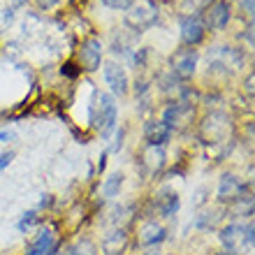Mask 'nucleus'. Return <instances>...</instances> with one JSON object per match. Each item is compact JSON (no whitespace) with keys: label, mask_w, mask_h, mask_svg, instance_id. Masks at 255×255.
I'll return each mask as SVG.
<instances>
[{"label":"nucleus","mask_w":255,"mask_h":255,"mask_svg":"<svg viewBox=\"0 0 255 255\" xmlns=\"http://www.w3.org/2000/svg\"><path fill=\"white\" fill-rule=\"evenodd\" d=\"M253 232H255L253 223H249V225L232 223V225H225L221 230V242L228 253H232V255L244 253L246 249L253 246Z\"/></svg>","instance_id":"nucleus-1"},{"label":"nucleus","mask_w":255,"mask_h":255,"mask_svg":"<svg viewBox=\"0 0 255 255\" xmlns=\"http://www.w3.org/2000/svg\"><path fill=\"white\" fill-rule=\"evenodd\" d=\"M91 121L100 130L102 134H107L114 130L116 123V102L109 93H98L95 95V105L91 109Z\"/></svg>","instance_id":"nucleus-2"},{"label":"nucleus","mask_w":255,"mask_h":255,"mask_svg":"<svg viewBox=\"0 0 255 255\" xmlns=\"http://www.w3.org/2000/svg\"><path fill=\"white\" fill-rule=\"evenodd\" d=\"M155 21H158V7L151 0L132 2L126 12V26H130L134 33H141V30L151 28Z\"/></svg>","instance_id":"nucleus-3"},{"label":"nucleus","mask_w":255,"mask_h":255,"mask_svg":"<svg viewBox=\"0 0 255 255\" xmlns=\"http://www.w3.org/2000/svg\"><path fill=\"white\" fill-rule=\"evenodd\" d=\"M169 65H172V72H174L176 79H190L195 74V67H197V51L195 49H181L179 54L172 56Z\"/></svg>","instance_id":"nucleus-4"},{"label":"nucleus","mask_w":255,"mask_h":255,"mask_svg":"<svg viewBox=\"0 0 255 255\" xmlns=\"http://www.w3.org/2000/svg\"><path fill=\"white\" fill-rule=\"evenodd\" d=\"M230 2L228 0H216L207 7V14H204V28H214V30H221V28L228 26L230 21Z\"/></svg>","instance_id":"nucleus-5"},{"label":"nucleus","mask_w":255,"mask_h":255,"mask_svg":"<svg viewBox=\"0 0 255 255\" xmlns=\"http://www.w3.org/2000/svg\"><path fill=\"white\" fill-rule=\"evenodd\" d=\"M79 58H81V65L84 70L88 72H95L102 63V42L98 37H88L79 49Z\"/></svg>","instance_id":"nucleus-6"},{"label":"nucleus","mask_w":255,"mask_h":255,"mask_svg":"<svg viewBox=\"0 0 255 255\" xmlns=\"http://www.w3.org/2000/svg\"><path fill=\"white\" fill-rule=\"evenodd\" d=\"M204 21L200 19V14H193V16H183L181 19V40L188 44V47H195L204 40Z\"/></svg>","instance_id":"nucleus-7"},{"label":"nucleus","mask_w":255,"mask_h":255,"mask_svg":"<svg viewBox=\"0 0 255 255\" xmlns=\"http://www.w3.org/2000/svg\"><path fill=\"white\" fill-rule=\"evenodd\" d=\"M139 167L144 172V176H155L165 167V148L162 146H146L141 151Z\"/></svg>","instance_id":"nucleus-8"},{"label":"nucleus","mask_w":255,"mask_h":255,"mask_svg":"<svg viewBox=\"0 0 255 255\" xmlns=\"http://www.w3.org/2000/svg\"><path fill=\"white\" fill-rule=\"evenodd\" d=\"M230 123L223 114L209 116L204 123V134H207V144H223V139H228Z\"/></svg>","instance_id":"nucleus-9"},{"label":"nucleus","mask_w":255,"mask_h":255,"mask_svg":"<svg viewBox=\"0 0 255 255\" xmlns=\"http://www.w3.org/2000/svg\"><path fill=\"white\" fill-rule=\"evenodd\" d=\"M209 63L214 67H225V70H235L237 65H242V54L232 47H216L214 51H209Z\"/></svg>","instance_id":"nucleus-10"},{"label":"nucleus","mask_w":255,"mask_h":255,"mask_svg":"<svg viewBox=\"0 0 255 255\" xmlns=\"http://www.w3.org/2000/svg\"><path fill=\"white\" fill-rule=\"evenodd\" d=\"M105 81H107V86L114 93H119V95L128 93V74L119 63H114V61L105 63Z\"/></svg>","instance_id":"nucleus-11"},{"label":"nucleus","mask_w":255,"mask_h":255,"mask_svg":"<svg viewBox=\"0 0 255 255\" xmlns=\"http://www.w3.org/2000/svg\"><path fill=\"white\" fill-rule=\"evenodd\" d=\"M128 249V232L123 228L112 230L105 239H102V253L105 255H123Z\"/></svg>","instance_id":"nucleus-12"},{"label":"nucleus","mask_w":255,"mask_h":255,"mask_svg":"<svg viewBox=\"0 0 255 255\" xmlns=\"http://www.w3.org/2000/svg\"><path fill=\"white\" fill-rule=\"evenodd\" d=\"M144 137H146L148 146H165L172 137V130L162 121H148L144 128Z\"/></svg>","instance_id":"nucleus-13"},{"label":"nucleus","mask_w":255,"mask_h":255,"mask_svg":"<svg viewBox=\"0 0 255 255\" xmlns=\"http://www.w3.org/2000/svg\"><path fill=\"white\" fill-rule=\"evenodd\" d=\"M162 239H165V228H162L160 223L146 221L139 228V237H137V242H139L141 246H155V244H160Z\"/></svg>","instance_id":"nucleus-14"},{"label":"nucleus","mask_w":255,"mask_h":255,"mask_svg":"<svg viewBox=\"0 0 255 255\" xmlns=\"http://www.w3.org/2000/svg\"><path fill=\"white\" fill-rule=\"evenodd\" d=\"M188 114H193V109H190L186 102H172V105L165 109V114H162V123L172 130V128L181 126L183 119H186Z\"/></svg>","instance_id":"nucleus-15"},{"label":"nucleus","mask_w":255,"mask_h":255,"mask_svg":"<svg viewBox=\"0 0 255 255\" xmlns=\"http://www.w3.org/2000/svg\"><path fill=\"white\" fill-rule=\"evenodd\" d=\"M244 193V186L239 183V179L232 174H225L221 179V186H218V197H221L223 202H235L239 195Z\"/></svg>","instance_id":"nucleus-16"},{"label":"nucleus","mask_w":255,"mask_h":255,"mask_svg":"<svg viewBox=\"0 0 255 255\" xmlns=\"http://www.w3.org/2000/svg\"><path fill=\"white\" fill-rule=\"evenodd\" d=\"M56 246V235L51 228H44L37 235V239H35V244L30 246V251H28V255H49L51 251H54Z\"/></svg>","instance_id":"nucleus-17"},{"label":"nucleus","mask_w":255,"mask_h":255,"mask_svg":"<svg viewBox=\"0 0 255 255\" xmlns=\"http://www.w3.org/2000/svg\"><path fill=\"white\" fill-rule=\"evenodd\" d=\"M155 209H158V214L169 218V216H174L179 211V195L176 193H169V190H162L158 197H155Z\"/></svg>","instance_id":"nucleus-18"},{"label":"nucleus","mask_w":255,"mask_h":255,"mask_svg":"<svg viewBox=\"0 0 255 255\" xmlns=\"http://www.w3.org/2000/svg\"><path fill=\"white\" fill-rule=\"evenodd\" d=\"M121 186H123V176L121 174H114V176H109L107 181H105L102 193H105V197H116V195H119V190H121Z\"/></svg>","instance_id":"nucleus-19"},{"label":"nucleus","mask_w":255,"mask_h":255,"mask_svg":"<svg viewBox=\"0 0 255 255\" xmlns=\"http://www.w3.org/2000/svg\"><path fill=\"white\" fill-rule=\"evenodd\" d=\"M183 12L186 16H193V14L202 12V9H207L209 7V0H183Z\"/></svg>","instance_id":"nucleus-20"},{"label":"nucleus","mask_w":255,"mask_h":255,"mask_svg":"<svg viewBox=\"0 0 255 255\" xmlns=\"http://www.w3.org/2000/svg\"><path fill=\"white\" fill-rule=\"evenodd\" d=\"M67 255H95V246L88 242V239H84V242L77 244V246H74Z\"/></svg>","instance_id":"nucleus-21"},{"label":"nucleus","mask_w":255,"mask_h":255,"mask_svg":"<svg viewBox=\"0 0 255 255\" xmlns=\"http://www.w3.org/2000/svg\"><path fill=\"white\" fill-rule=\"evenodd\" d=\"M100 2L102 5H107V7H112V9H128L134 0H100Z\"/></svg>","instance_id":"nucleus-22"},{"label":"nucleus","mask_w":255,"mask_h":255,"mask_svg":"<svg viewBox=\"0 0 255 255\" xmlns=\"http://www.w3.org/2000/svg\"><path fill=\"white\" fill-rule=\"evenodd\" d=\"M35 221H37V211H28V214L19 221V230H21V232H23V230H28Z\"/></svg>","instance_id":"nucleus-23"},{"label":"nucleus","mask_w":255,"mask_h":255,"mask_svg":"<svg viewBox=\"0 0 255 255\" xmlns=\"http://www.w3.org/2000/svg\"><path fill=\"white\" fill-rule=\"evenodd\" d=\"M12 158H14V153H12V151H7V153H2V155H0V172H2V169H5L7 165H9V162H12Z\"/></svg>","instance_id":"nucleus-24"},{"label":"nucleus","mask_w":255,"mask_h":255,"mask_svg":"<svg viewBox=\"0 0 255 255\" xmlns=\"http://www.w3.org/2000/svg\"><path fill=\"white\" fill-rule=\"evenodd\" d=\"M242 9L249 14V16H253V0H242Z\"/></svg>","instance_id":"nucleus-25"},{"label":"nucleus","mask_w":255,"mask_h":255,"mask_svg":"<svg viewBox=\"0 0 255 255\" xmlns=\"http://www.w3.org/2000/svg\"><path fill=\"white\" fill-rule=\"evenodd\" d=\"M63 74H67V77H77V74H79V70H74L72 63H67V65L63 67Z\"/></svg>","instance_id":"nucleus-26"},{"label":"nucleus","mask_w":255,"mask_h":255,"mask_svg":"<svg viewBox=\"0 0 255 255\" xmlns=\"http://www.w3.org/2000/svg\"><path fill=\"white\" fill-rule=\"evenodd\" d=\"M141 255H160V251H158V249H148L146 253H141Z\"/></svg>","instance_id":"nucleus-27"},{"label":"nucleus","mask_w":255,"mask_h":255,"mask_svg":"<svg viewBox=\"0 0 255 255\" xmlns=\"http://www.w3.org/2000/svg\"><path fill=\"white\" fill-rule=\"evenodd\" d=\"M214 255H232V253H228V251H223V253H214Z\"/></svg>","instance_id":"nucleus-28"}]
</instances>
